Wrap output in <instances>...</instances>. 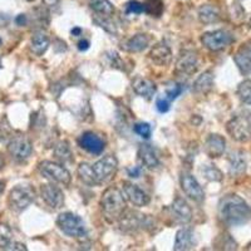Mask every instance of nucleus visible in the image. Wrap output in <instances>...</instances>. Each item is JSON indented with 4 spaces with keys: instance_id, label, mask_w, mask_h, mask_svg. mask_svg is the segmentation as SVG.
I'll list each match as a JSON object with an SVG mask.
<instances>
[{
    "instance_id": "0eeeda50",
    "label": "nucleus",
    "mask_w": 251,
    "mask_h": 251,
    "mask_svg": "<svg viewBox=\"0 0 251 251\" xmlns=\"http://www.w3.org/2000/svg\"><path fill=\"white\" fill-rule=\"evenodd\" d=\"M39 171L44 177L57 183H60V185L69 186V183H71V172L60 163L43 161V162L39 163Z\"/></svg>"
},
{
    "instance_id": "58836bf2",
    "label": "nucleus",
    "mask_w": 251,
    "mask_h": 251,
    "mask_svg": "<svg viewBox=\"0 0 251 251\" xmlns=\"http://www.w3.org/2000/svg\"><path fill=\"white\" fill-rule=\"evenodd\" d=\"M170 103H171V100H167V98H157L156 100V108L157 111L160 112V113H166V112L170 111Z\"/></svg>"
},
{
    "instance_id": "9d476101",
    "label": "nucleus",
    "mask_w": 251,
    "mask_h": 251,
    "mask_svg": "<svg viewBox=\"0 0 251 251\" xmlns=\"http://www.w3.org/2000/svg\"><path fill=\"white\" fill-rule=\"evenodd\" d=\"M180 183L183 192H185L191 200L196 201V202H201V201L203 200L205 194H203L202 187H201L200 183L197 182V180L191 174L182 172L180 177Z\"/></svg>"
},
{
    "instance_id": "de8ad7c7",
    "label": "nucleus",
    "mask_w": 251,
    "mask_h": 251,
    "mask_svg": "<svg viewBox=\"0 0 251 251\" xmlns=\"http://www.w3.org/2000/svg\"><path fill=\"white\" fill-rule=\"evenodd\" d=\"M4 165H5V160H4L3 154L0 153V170L3 169V167H4Z\"/></svg>"
},
{
    "instance_id": "7ed1b4c3",
    "label": "nucleus",
    "mask_w": 251,
    "mask_h": 251,
    "mask_svg": "<svg viewBox=\"0 0 251 251\" xmlns=\"http://www.w3.org/2000/svg\"><path fill=\"white\" fill-rule=\"evenodd\" d=\"M228 134L237 142L251 141V112L248 109L240 111L235 114L226 125Z\"/></svg>"
},
{
    "instance_id": "f704fd0d",
    "label": "nucleus",
    "mask_w": 251,
    "mask_h": 251,
    "mask_svg": "<svg viewBox=\"0 0 251 251\" xmlns=\"http://www.w3.org/2000/svg\"><path fill=\"white\" fill-rule=\"evenodd\" d=\"M142 13H146L145 3H140L137 0H131L126 4V14L140 15Z\"/></svg>"
},
{
    "instance_id": "412c9836",
    "label": "nucleus",
    "mask_w": 251,
    "mask_h": 251,
    "mask_svg": "<svg viewBox=\"0 0 251 251\" xmlns=\"http://www.w3.org/2000/svg\"><path fill=\"white\" fill-rule=\"evenodd\" d=\"M138 158L150 170L157 169L160 166V160H158L153 147L151 145H147V143H142L140 146V149H138Z\"/></svg>"
},
{
    "instance_id": "b1692460",
    "label": "nucleus",
    "mask_w": 251,
    "mask_h": 251,
    "mask_svg": "<svg viewBox=\"0 0 251 251\" xmlns=\"http://www.w3.org/2000/svg\"><path fill=\"white\" fill-rule=\"evenodd\" d=\"M49 44H50V40L43 31H37L30 39V49L37 55H43L49 48Z\"/></svg>"
},
{
    "instance_id": "79ce46f5",
    "label": "nucleus",
    "mask_w": 251,
    "mask_h": 251,
    "mask_svg": "<svg viewBox=\"0 0 251 251\" xmlns=\"http://www.w3.org/2000/svg\"><path fill=\"white\" fill-rule=\"evenodd\" d=\"M6 250H22V251H26V246L24 244L20 243H12L10 245L8 246Z\"/></svg>"
},
{
    "instance_id": "603ef678",
    "label": "nucleus",
    "mask_w": 251,
    "mask_h": 251,
    "mask_svg": "<svg viewBox=\"0 0 251 251\" xmlns=\"http://www.w3.org/2000/svg\"><path fill=\"white\" fill-rule=\"evenodd\" d=\"M28 1H33V0H28Z\"/></svg>"
},
{
    "instance_id": "72a5a7b5",
    "label": "nucleus",
    "mask_w": 251,
    "mask_h": 251,
    "mask_svg": "<svg viewBox=\"0 0 251 251\" xmlns=\"http://www.w3.org/2000/svg\"><path fill=\"white\" fill-rule=\"evenodd\" d=\"M146 13L152 17H160L163 12V3L161 0H147L145 3Z\"/></svg>"
},
{
    "instance_id": "423d86ee",
    "label": "nucleus",
    "mask_w": 251,
    "mask_h": 251,
    "mask_svg": "<svg viewBox=\"0 0 251 251\" xmlns=\"http://www.w3.org/2000/svg\"><path fill=\"white\" fill-rule=\"evenodd\" d=\"M92 169H93L94 177L98 183L108 182L113 178L114 175L117 174L118 161L113 154H108L98 160L92 166Z\"/></svg>"
},
{
    "instance_id": "2f4dec72",
    "label": "nucleus",
    "mask_w": 251,
    "mask_h": 251,
    "mask_svg": "<svg viewBox=\"0 0 251 251\" xmlns=\"http://www.w3.org/2000/svg\"><path fill=\"white\" fill-rule=\"evenodd\" d=\"M202 174L205 178H207L208 181H212V182H220L224 178L223 172L220 171L217 167H215V165L203 166Z\"/></svg>"
},
{
    "instance_id": "5701e85b",
    "label": "nucleus",
    "mask_w": 251,
    "mask_h": 251,
    "mask_svg": "<svg viewBox=\"0 0 251 251\" xmlns=\"http://www.w3.org/2000/svg\"><path fill=\"white\" fill-rule=\"evenodd\" d=\"M121 226L123 230H136L145 225V215L138 212H128L127 215L123 214L121 216Z\"/></svg>"
},
{
    "instance_id": "3c124183",
    "label": "nucleus",
    "mask_w": 251,
    "mask_h": 251,
    "mask_svg": "<svg viewBox=\"0 0 251 251\" xmlns=\"http://www.w3.org/2000/svg\"><path fill=\"white\" fill-rule=\"evenodd\" d=\"M0 68H1V59H0Z\"/></svg>"
},
{
    "instance_id": "8fccbe9b",
    "label": "nucleus",
    "mask_w": 251,
    "mask_h": 251,
    "mask_svg": "<svg viewBox=\"0 0 251 251\" xmlns=\"http://www.w3.org/2000/svg\"><path fill=\"white\" fill-rule=\"evenodd\" d=\"M1 44H3V40H1V38H0V46H1Z\"/></svg>"
},
{
    "instance_id": "2eb2a0df",
    "label": "nucleus",
    "mask_w": 251,
    "mask_h": 251,
    "mask_svg": "<svg viewBox=\"0 0 251 251\" xmlns=\"http://www.w3.org/2000/svg\"><path fill=\"white\" fill-rule=\"evenodd\" d=\"M172 219L178 224H188L192 220V210L186 200L177 197L171 205Z\"/></svg>"
},
{
    "instance_id": "c03bdc74",
    "label": "nucleus",
    "mask_w": 251,
    "mask_h": 251,
    "mask_svg": "<svg viewBox=\"0 0 251 251\" xmlns=\"http://www.w3.org/2000/svg\"><path fill=\"white\" fill-rule=\"evenodd\" d=\"M59 5V0H44V6L48 9L57 8Z\"/></svg>"
},
{
    "instance_id": "09e8293b",
    "label": "nucleus",
    "mask_w": 251,
    "mask_h": 251,
    "mask_svg": "<svg viewBox=\"0 0 251 251\" xmlns=\"http://www.w3.org/2000/svg\"><path fill=\"white\" fill-rule=\"evenodd\" d=\"M4 188H5V185H4V182H1V181H0V195L4 192Z\"/></svg>"
},
{
    "instance_id": "7c9ffc66",
    "label": "nucleus",
    "mask_w": 251,
    "mask_h": 251,
    "mask_svg": "<svg viewBox=\"0 0 251 251\" xmlns=\"http://www.w3.org/2000/svg\"><path fill=\"white\" fill-rule=\"evenodd\" d=\"M237 94H239L240 100H243L246 104L251 106V80L246 79L241 82L237 87Z\"/></svg>"
},
{
    "instance_id": "f257e3e1",
    "label": "nucleus",
    "mask_w": 251,
    "mask_h": 251,
    "mask_svg": "<svg viewBox=\"0 0 251 251\" xmlns=\"http://www.w3.org/2000/svg\"><path fill=\"white\" fill-rule=\"evenodd\" d=\"M220 220L228 226L244 225L251 219V208L244 199L237 195H226L219 202Z\"/></svg>"
},
{
    "instance_id": "20e7f679",
    "label": "nucleus",
    "mask_w": 251,
    "mask_h": 251,
    "mask_svg": "<svg viewBox=\"0 0 251 251\" xmlns=\"http://www.w3.org/2000/svg\"><path fill=\"white\" fill-rule=\"evenodd\" d=\"M35 190L30 185H18L9 194L8 202L15 212H22L29 207L35 200Z\"/></svg>"
},
{
    "instance_id": "393cba45",
    "label": "nucleus",
    "mask_w": 251,
    "mask_h": 251,
    "mask_svg": "<svg viewBox=\"0 0 251 251\" xmlns=\"http://www.w3.org/2000/svg\"><path fill=\"white\" fill-rule=\"evenodd\" d=\"M214 87V73L210 71L203 72L194 83V89L196 93L206 94Z\"/></svg>"
},
{
    "instance_id": "cd10ccee",
    "label": "nucleus",
    "mask_w": 251,
    "mask_h": 251,
    "mask_svg": "<svg viewBox=\"0 0 251 251\" xmlns=\"http://www.w3.org/2000/svg\"><path fill=\"white\" fill-rule=\"evenodd\" d=\"M54 156L62 163H68L73 161V153L67 141H60L57 143L54 149Z\"/></svg>"
},
{
    "instance_id": "6ab92c4d",
    "label": "nucleus",
    "mask_w": 251,
    "mask_h": 251,
    "mask_svg": "<svg viewBox=\"0 0 251 251\" xmlns=\"http://www.w3.org/2000/svg\"><path fill=\"white\" fill-rule=\"evenodd\" d=\"M196 245V240H195V234L191 228H181L176 234L175 239L174 249L176 251H186L191 250Z\"/></svg>"
},
{
    "instance_id": "49530a36",
    "label": "nucleus",
    "mask_w": 251,
    "mask_h": 251,
    "mask_svg": "<svg viewBox=\"0 0 251 251\" xmlns=\"http://www.w3.org/2000/svg\"><path fill=\"white\" fill-rule=\"evenodd\" d=\"M71 33H72V35H75V37H78V35H80V33H82V29L80 28H73L71 30Z\"/></svg>"
},
{
    "instance_id": "37998d69",
    "label": "nucleus",
    "mask_w": 251,
    "mask_h": 251,
    "mask_svg": "<svg viewBox=\"0 0 251 251\" xmlns=\"http://www.w3.org/2000/svg\"><path fill=\"white\" fill-rule=\"evenodd\" d=\"M89 46H91V43H89V40L87 39H82L78 42V49H79L80 51H86L87 49L89 48Z\"/></svg>"
},
{
    "instance_id": "a878e982",
    "label": "nucleus",
    "mask_w": 251,
    "mask_h": 251,
    "mask_svg": "<svg viewBox=\"0 0 251 251\" xmlns=\"http://www.w3.org/2000/svg\"><path fill=\"white\" fill-rule=\"evenodd\" d=\"M89 8L103 18H109L114 13V6L109 0H89Z\"/></svg>"
},
{
    "instance_id": "aec40b11",
    "label": "nucleus",
    "mask_w": 251,
    "mask_h": 251,
    "mask_svg": "<svg viewBox=\"0 0 251 251\" xmlns=\"http://www.w3.org/2000/svg\"><path fill=\"white\" fill-rule=\"evenodd\" d=\"M150 59L156 64V66H169L172 60V51L165 44H157L150 51Z\"/></svg>"
},
{
    "instance_id": "f03ea898",
    "label": "nucleus",
    "mask_w": 251,
    "mask_h": 251,
    "mask_svg": "<svg viewBox=\"0 0 251 251\" xmlns=\"http://www.w3.org/2000/svg\"><path fill=\"white\" fill-rule=\"evenodd\" d=\"M100 207L109 223L120 220L126 210V200L122 192L117 187L107 188L100 199Z\"/></svg>"
},
{
    "instance_id": "1a4fd4ad",
    "label": "nucleus",
    "mask_w": 251,
    "mask_h": 251,
    "mask_svg": "<svg viewBox=\"0 0 251 251\" xmlns=\"http://www.w3.org/2000/svg\"><path fill=\"white\" fill-rule=\"evenodd\" d=\"M201 42L207 49L212 51L221 50L232 43V35L227 30L219 29L215 31H207L201 37Z\"/></svg>"
},
{
    "instance_id": "39448f33",
    "label": "nucleus",
    "mask_w": 251,
    "mask_h": 251,
    "mask_svg": "<svg viewBox=\"0 0 251 251\" xmlns=\"http://www.w3.org/2000/svg\"><path fill=\"white\" fill-rule=\"evenodd\" d=\"M57 225L64 234L75 239H82L87 234L84 221L78 215L72 212L60 214L57 219Z\"/></svg>"
},
{
    "instance_id": "f3484780",
    "label": "nucleus",
    "mask_w": 251,
    "mask_h": 251,
    "mask_svg": "<svg viewBox=\"0 0 251 251\" xmlns=\"http://www.w3.org/2000/svg\"><path fill=\"white\" fill-rule=\"evenodd\" d=\"M132 88L136 92V94H138L140 97L145 98L147 100H151L157 91L156 84L149 78L143 77L134 78L133 82H132Z\"/></svg>"
},
{
    "instance_id": "bb28decb",
    "label": "nucleus",
    "mask_w": 251,
    "mask_h": 251,
    "mask_svg": "<svg viewBox=\"0 0 251 251\" xmlns=\"http://www.w3.org/2000/svg\"><path fill=\"white\" fill-rule=\"evenodd\" d=\"M199 18H200L203 24H212L219 22L220 13L214 5L206 4V5H202L199 9Z\"/></svg>"
},
{
    "instance_id": "a19ab883",
    "label": "nucleus",
    "mask_w": 251,
    "mask_h": 251,
    "mask_svg": "<svg viewBox=\"0 0 251 251\" xmlns=\"http://www.w3.org/2000/svg\"><path fill=\"white\" fill-rule=\"evenodd\" d=\"M10 23V17L5 13H0V28H5Z\"/></svg>"
},
{
    "instance_id": "dca6fc26",
    "label": "nucleus",
    "mask_w": 251,
    "mask_h": 251,
    "mask_svg": "<svg viewBox=\"0 0 251 251\" xmlns=\"http://www.w3.org/2000/svg\"><path fill=\"white\" fill-rule=\"evenodd\" d=\"M234 60L243 75L251 73V40L245 42L237 49L234 55Z\"/></svg>"
},
{
    "instance_id": "ea45409f",
    "label": "nucleus",
    "mask_w": 251,
    "mask_h": 251,
    "mask_svg": "<svg viewBox=\"0 0 251 251\" xmlns=\"http://www.w3.org/2000/svg\"><path fill=\"white\" fill-rule=\"evenodd\" d=\"M15 24L19 26H24L28 24V17L25 14H19L15 18Z\"/></svg>"
},
{
    "instance_id": "c9c22d12",
    "label": "nucleus",
    "mask_w": 251,
    "mask_h": 251,
    "mask_svg": "<svg viewBox=\"0 0 251 251\" xmlns=\"http://www.w3.org/2000/svg\"><path fill=\"white\" fill-rule=\"evenodd\" d=\"M133 129L138 136H141V137L145 138V140H149V138L151 137L152 128L149 123H137V125H134Z\"/></svg>"
},
{
    "instance_id": "6e6552de",
    "label": "nucleus",
    "mask_w": 251,
    "mask_h": 251,
    "mask_svg": "<svg viewBox=\"0 0 251 251\" xmlns=\"http://www.w3.org/2000/svg\"><path fill=\"white\" fill-rule=\"evenodd\" d=\"M8 152L17 162H24L30 157L33 152V146L29 138L25 136H14L10 138L8 145Z\"/></svg>"
},
{
    "instance_id": "c756f323",
    "label": "nucleus",
    "mask_w": 251,
    "mask_h": 251,
    "mask_svg": "<svg viewBox=\"0 0 251 251\" xmlns=\"http://www.w3.org/2000/svg\"><path fill=\"white\" fill-rule=\"evenodd\" d=\"M78 176H79V178L83 182L87 183L88 186L98 185L97 180H96V177H94L93 169H92V166L88 165V163L82 162L78 166Z\"/></svg>"
},
{
    "instance_id": "4468645a",
    "label": "nucleus",
    "mask_w": 251,
    "mask_h": 251,
    "mask_svg": "<svg viewBox=\"0 0 251 251\" xmlns=\"http://www.w3.org/2000/svg\"><path fill=\"white\" fill-rule=\"evenodd\" d=\"M197 69V55L194 50H183L176 62V72L190 75Z\"/></svg>"
},
{
    "instance_id": "c85d7f7f",
    "label": "nucleus",
    "mask_w": 251,
    "mask_h": 251,
    "mask_svg": "<svg viewBox=\"0 0 251 251\" xmlns=\"http://www.w3.org/2000/svg\"><path fill=\"white\" fill-rule=\"evenodd\" d=\"M246 161L241 153H232L230 157V174L232 176H240L245 174Z\"/></svg>"
},
{
    "instance_id": "e433bc0d",
    "label": "nucleus",
    "mask_w": 251,
    "mask_h": 251,
    "mask_svg": "<svg viewBox=\"0 0 251 251\" xmlns=\"http://www.w3.org/2000/svg\"><path fill=\"white\" fill-rule=\"evenodd\" d=\"M182 91H183L182 84H175V86H171L170 88L166 89V98L172 102V100H176L178 96H181Z\"/></svg>"
},
{
    "instance_id": "4c0bfd02",
    "label": "nucleus",
    "mask_w": 251,
    "mask_h": 251,
    "mask_svg": "<svg viewBox=\"0 0 251 251\" xmlns=\"http://www.w3.org/2000/svg\"><path fill=\"white\" fill-rule=\"evenodd\" d=\"M10 133H12L10 126H9L6 118H4V120L0 122V141L3 142V141L10 138Z\"/></svg>"
},
{
    "instance_id": "473e14b6",
    "label": "nucleus",
    "mask_w": 251,
    "mask_h": 251,
    "mask_svg": "<svg viewBox=\"0 0 251 251\" xmlns=\"http://www.w3.org/2000/svg\"><path fill=\"white\" fill-rule=\"evenodd\" d=\"M12 228L6 224H0V249H8V246L13 243Z\"/></svg>"
},
{
    "instance_id": "ddd939ff",
    "label": "nucleus",
    "mask_w": 251,
    "mask_h": 251,
    "mask_svg": "<svg viewBox=\"0 0 251 251\" xmlns=\"http://www.w3.org/2000/svg\"><path fill=\"white\" fill-rule=\"evenodd\" d=\"M78 143L83 150L92 154H100L104 151V141L93 132H84L78 140Z\"/></svg>"
},
{
    "instance_id": "a211bd4d",
    "label": "nucleus",
    "mask_w": 251,
    "mask_h": 251,
    "mask_svg": "<svg viewBox=\"0 0 251 251\" xmlns=\"http://www.w3.org/2000/svg\"><path fill=\"white\" fill-rule=\"evenodd\" d=\"M226 149V141L220 134H210L205 143V152L208 157L217 158L223 156Z\"/></svg>"
},
{
    "instance_id": "f8f14e48",
    "label": "nucleus",
    "mask_w": 251,
    "mask_h": 251,
    "mask_svg": "<svg viewBox=\"0 0 251 251\" xmlns=\"http://www.w3.org/2000/svg\"><path fill=\"white\" fill-rule=\"evenodd\" d=\"M123 195L127 197L129 202L133 203L134 206H138V207L147 206L151 201L149 195L146 194L142 188L131 182H123Z\"/></svg>"
},
{
    "instance_id": "9b49d317",
    "label": "nucleus",
    "mask_w": 251,
    "mask_h": 251,
    "mask_svg": "<svg viewBox=\"0 0 251 251\" xmlns=\"http://www.w3.org/2000/svg\"><path fill=\"white\" fill-rule=\"evenodd\" d=\"M40 196L44 200V202L53 210L60 208L64 205V195L58 186L53 183H46L40 187Z\"/></svg>"
},
{
    "instance_id": "a18cd8bd",
    "label": "nucleus",
    "mask_w": 251,
    "mask_h": 251,
    "mask_svg": "<svg viewBox=\"0 0 251 251\" xmlns=\"http://www.w3.org/2000/svg\"><path fill=\"white\" fill-rule=\"evenodd\" d=\"M141 174H142V169H141V167H134V169L128 170V175L131 177H133V178H137V177H140Z\"/></svg>"
},
{
    "instance_id": "4be33fe9",
    "label": "nucleus",
    "mask_w": 251,
    "mask_h": 251,
    "mask_svg": "<svg viewBox=\"0 0 251 251\" xmlns=\"http://www.w3.org/2000/svg\"><path fill=\"white\" fill-rule=\"evenodd\" d=\"M150 44V37L147 34H136L133 37L129 38L128 40H126V43L122 44V48L131 53H137V51L145 50Z\"/></svg>"
}]
</instances>
